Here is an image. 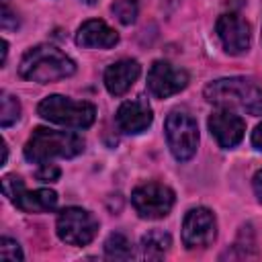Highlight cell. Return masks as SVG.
Returning a JSON list of instances; mask_svg holds the SVG:
<instances>
[{
  "label": "cell",
  "instance_id": "ba28073f",
  "mask_svg": "<svg viewBox=\"0 0 262 262\" xmlns=\"http://www.w3.org/2000/svg\"><path fill=\"white\" fill-rule=\"evenodd\" d=\"M2 192L8 196V201L14 203V207H18L25 213H45L57 205V194L53 190L49 188L27 190L23 180L14 174L2 178Z\"/></svg>",
  "mask_w": 262,
  "mask_h": 262
},
{
  "label": "cell",
  "instance_id": "d6986e66",
  "mask_svg": "<svg viewBox=\"0 0 262 262\" xmlns=\"http://www.w3.org/2000/svg\"><path fill=\"white\" fill-rule=\"evenodd\" d=\"M0 100H2V106H0V125L2 127H10L20 117V104L8 92H2V98Z\"/></svg>",
  "mask_w": 262,
  "mask_h": 262
},
{
  "label": "cell",
  "instance_id": "484cf974",
  "mask_svg": "<svg viewBox=\"0 0 262 262\" xmlns=\"http://www.w3.org/2000/svg\"><path fill=\"white\" fill-rule=\"evenodd\" d=\"M82 2H86V4H94L96 0H82Z\"/></svg>",
  "mask_w": 262,
  "mask_h": 262
},
{
  "label": "cell",
  "instance_id": "44dd1931",
  "mask_svg": "<svg viewBox=\"0 0 262 262\" xmlns=\"http://www.w3.org/2000/svg\"><path fill=\"white\" fill-rule=\"evenodd\" d=\"M59 174H61V170L55 166V164H41V168L35 172V176H37V180H41V182H55L57 178H59Z\"/></svg>",
  "mask_w": 262,
  "mask_h": 262
},
{
  "label": "cell",
  "instance_id": "cb8c5ba5",
  "mask_svg": "<svg viewBox=\"0 0 262 262\" xmlns=\"http://www.w3.org/2000/svg\"><path fill=\"white\" fill-rule=\"evenodd\" d=\"M254 192H256L258 201L262 203V170H258L254 176Z\"/></svg>",
  "mask_w": 262,
  "mask_h": 262
},
{
  "label": "cell",
  "instance_id": "2e32d148",
  "mask_svg": "<svg viewBox=\"0 0 262 262\" xmlns=\"http://www.w3.org/2000/svg\"><path fill=\"white\" fill-rule=\"evenodd\" d=\"M170 246H172V237L164 231H158V229H154L141 237V252L145 258L158 260L168 252Z\"/></svg>",
  "mask_w": 262,
  "mask_h": 262
},
{
  "label": "cell",
  "instance_id": "8fae6325",
  "mask_svg": "<svg viewBox=\"0 0 262 262\" xmlns=\"http://www.w3.org/2000/svg\"><path fill=\"white\" fill-rule=\"evenodd\" d=\"M217 37L223 49L231 55H239L250 49V25L235 12H225L215 25Z\"/></svg>",
  "mask_w": 262,
  "mask_h": 262
},
{
  "label": "cell",
  "instance_id": "277c9868",
  "mask_svg": "<svg viewBox=\"0 0 262 262\" xmlns=\"http://www.w3.org/2000/svg\"><path fill=\"white\" fill-rule=\"evenodd\" d=\"M37 111L45 121H51V123H57L63 127H72V129H86L96 119L94 104L84 102V100H72V98L59 96V94L45 96L39 102Z\"/></svg>",
  "mask_w": 262,
  "mask_h": 262
},
{
  "label": "cell",
  "instance_id": "52a82bcc",
  "mask_svg": "<svg viewBox=\"0 0 262 262\" xmlns=\"http://www.w3.org/2000/svg\"><path fill=\"white\" fill-rule=\"evenodd\" d=\"M131 205L143 219H162L174 207V190L160 182H145L131 192Z\"/></svg>",
  "mask_w": 262,
  "mask_h": 262
},
{
  "label": "cell",
  "instance_id": "5bb4252c",
  "mask_svg": "<svg viewBox=\"0 0 262 262\" xmlns=\"http://www.w3.org/2000/svg\"><path fill=\"white\" fill-rule=\"evenodd\" d=\"M76 43L80 47H88V49H108L119 43V35L104 20L94 18V20H86L78 29Z\"/></svg>",
  "mask_w": 262,
  "mask_h": 262
},
{
  "label": "cell",
  "instance_id": "5b68a950",
  "mask_svg": "<svg viewBox=\"0 0 262 262\" xmlns=\"http://www.w3.org/2000/svg\"><path fill=\"white\" fill-rule=\"evenodd\" d=\"M166 139L176 160L180 162L190 160L199 147L196 121L182 111H172L166 119Z\"/></svg>",
  "mask_w": 262,
  "mask_h": 262
},
{
  "label": "cell",
  "instance_id": "7402d4cb",
  "mask_svg": "<svg viewBox=\"0 0 262 262\" xmlns=\"http://www.w3.org/2000/svg\"><path fill=\"white\" fill-rule=\"evenodd\" d=\"M12 12H10V6H8V2L4 0V6H2V27L4 29H16L18 27V20H14V23H10L12 20Z\"/></svg>",
  "mask_w": 262,
  "mask_h": 262
},
{
  "label": "cell",
  "instance_id": "9a60e30c",
  "mask_svg": "<svg viewBox=\"0 0 262 262\" xmlns=\"http://www.w3.org/2000/svg\"><path fill=\"white\" fill-rule=\"evenodd\" d=\"M139 74H141V68L135 59H119L106 68L104 86L113 96H121L133 86V82L139 78Z\"/></svg>",
  "mask_w": 262,
  "mask_h": 262
},
{
  "label": "cell",
  "instance_id": "7a4b0ae2",
  "mask_svg": "<svg viewBox=\"0 0 262 262\" xmlns=\"http://www.w3.org/2000/svg\"><path fill=\"white\" fill-rule=\"evenodd\" d=\"M205 98L223 108H242L262 115V88L248 78H221L205 86Z\"/></svg>",
  "mask_w": 262,
  "mask_h": 262
},
{
  "label": "cell",
  "instance_id": "ac0fdd59",
  "mask_svg": "<svg viewBox=\"0 0 262 262\" xmlns=\"http://www.w3.org/2000/svg\"><path fill=\"white\" fill-rule=\"evenodd\" d=\"M111 10H113V14L117 16V20L121 25H131L137 18L139 2L137 0H115L113 6H111Z\"/></svg>",
  "mask_w": 262,
  "mask_h": 262
},
{
  "label": "cell",
  "instance_id": "ffe728a7",
  "mask_svg": "<svg viewBox=\"0 0 262 262\" xmlns=\"http://www.w3.org/2000/svg\"><path fill=\"white\" fill-rule=\"evenodd\" d=\"M0 258L2 260H23V252L14 239L2 237L0 239Z\"/></svg>",
  "mask_w": 262,
  "mask_h": 262
},
{
  "label": "cell",
  "instance_id": "d4e9b609",
  "mask_svg": "<svg viewBox=\"0 0 262 262\" xmlns=\"http://www.w3.org/2000/svg\"><path fill=\"white\" fill-rule=\"evenodd\" d=\"M6 53H8V43H6V41H2V63L6 61Z\"/></svg>",
  "mask_w": 262,
  "mask_h": 262
},
{
  "label": "cell",
  "instance_id": "e0dca14e",
  "mask_svg": "<svg viewBox=\"0 0 262 262\" xmlns=\"http://www.w3.org/2000/svg\"><path fill=\"white\" fill-rule=\"evenodd\" d=\"M104 252L108 258L113 260H127L133 256V250H131V244L129 239L123 235V233H113L108 235V239L104 242Z\"/></svg>",
  "mask_w": 262,
  "mask_h": 262
},
{
  "label": "cell",
  "instance_id": "30bf717a",
  "mask_svg": "<svg viewBox=\"0 0 262 262\" xmlns=\"http://www.w3.org/2000/svg\"><path fill=\"white\" fill-rule=\"evenodd\" d=\"M188 84V74L170 61H156L147 72V88L156 98H168Z\"/></svg>",
  "mask_w": 262,
  "mask_h": 262
},
{
  "label": "cell",
  "instance_id": "4fadbf2b",
  "mask_svg": "<svg viewBox=\"0 0 262 262\" xmlns=\"http://www.w3.org/2000/svg\"><path fill=\"white\" fill-rule=\"evenodd\" d=\"M115 121H117V127L123 131V133H141L145 131L151 121H154V115H151V106L147 104V100L143 98H133V100H127L123 102L119 108H117V115H115Z\"/></svg>",
  "mask_w": 262,
  "mask_h": 262
},
{
  "label": "cell",
  "instance_id": "6da1fadb",
  "mask_svg": "<svg viewBox=\"0 0 262 262\" xmlns=\"http://www.w3.org/2000/svg\"><path fill=\"white\" fill-rule=\"evenodd\" d=\"M76 72V63L53 45H37L29 49L18 66V74L25 80L49 84L55 80H63Z\"/></svg>",
  "mask_w": 262,
  "mask_h": 262
},
{
  "label": "cell",
  "instance_id": "8992f818",
  "mask_svg": "<svg viewBox=\"0 0 262 262\" xmlns=\"http://www.w3.org/2000/svg\"><path fill=\"white\" fill-rule=\"evenodd\" d=\"M98 231L96 217L82 207H66L57 215V235L70 246H86Z\"/></svg>",
  "mask_w": 262,
  "mask_h": 262
},
{
  "label": "cell",
  "instance_id": "7c38bea8",
  "mask_svg": "<svg viewBox=\"0 0 262 262\" xmlns=\"http://www.w3.org/2000/svg\"><path fill=\"white\" fill-rule=\"evenodd\" d=\"M209 131L221 147L229 149V147H235L244 139L246 123L239 115L231 111H215L209 117Z\"/></svg>",
  "mask_w": 262,
  "mask_h": 262
},
{
  "label": "cell",
  "instance_id": "603a6c76",
  "mask_svg": "<svg viewBox=\"0 0 262 262\" xmlns=\"http://www.w3.org/2000/svg\"><path fill=\"white\" fill-rule=\"evenodd\" d=\"M252 143H254V147H256V149H260V151H262V123L254 129V133H252Z\"/></svg>",
  "mask_w": 262,
  "mask_h": 262
},
{
  "label": "cell",
  "instance_id": "9c48e42d",
  "mask_svg": "<svg viewBox=\"0 0 262 262\" xmlns=\"http://www.w3.org/2000/svg\"><path fill=\"white\" fill-rule=\"evenodd\" d=\"M215 235H217V221L209 209L196 207L184 215L182 242L186 248H207L215 239Z\"/></svg>",
  "mask_w": 262,
  "mask_h": 262
},
{
  "label": "cell",
  "instance_id": "3957f363",
  "mask_svg": "<svg viewBox=\"0 0 262 262\" xmlns=\"http://www.w3.org/2000/svg\"><path fill=\"white\" fill-rule=\"evenodd\" d=\"M84 151V139L72 131L37 127L25 145V158L35 164H47L53 158H74Z\"/></svg>",
  "mask_w": 262,
  "mask_h": 262
}]
</instances>
